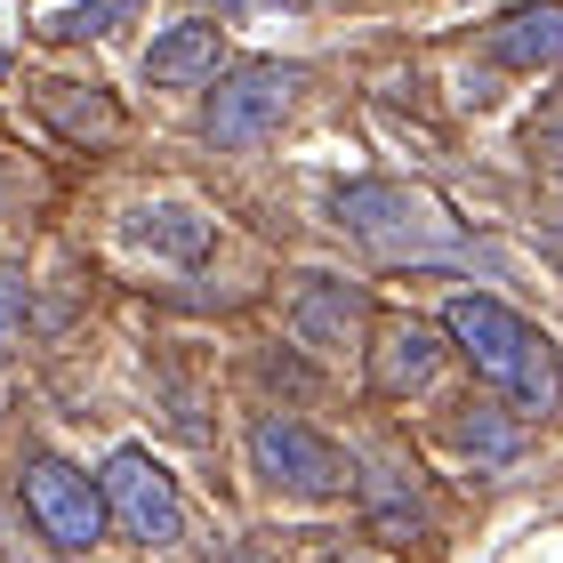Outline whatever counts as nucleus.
Listing matches in <instances>:
<instances>
[{"label":"nucleus","mask_w":563,"mask_h":563,"mask_svg":"<svg viewBox=\"0 0 563 563\" xmlns=\"http://www.w3.org/2000/svg\"><path fill=\"white\" fill-rule=\"evenodd\" d=\"M443 339L475 363V378H492L499 395H516L523 411H563V371H555V346L548 330H531L507 298H483V290H459L443 306Z\"/></svg>","instance_id":"obj_1"},{"label":"nucleus","mask_w":563,"mask_h":563,"mask_svg":"<svg viewBox=\"0 0 563 563\" xmlns=\"http://www.w3.org/2000/svg\"><path fill=\"white\" fill-rule=\"evenodd\" d=\"M330 218H339L354 242H371L378 258H443V250H459L451 218L434 210L427 194L387 186V177H363V186H346L339 201H330Z\"/></svg>","instance_id":"obj_2"},{"label":"nucleus","mask_w":563,"mask_h":563,"mask_svg":"<svg viewBox=\"0 0 563 563\" xmlns=\"http://www.w3.org/2000/svg\"><path fill=\"white\" fill-rule=\"evenodd\" d=\"M250 467H258L274 492H290V499H339L354 483L346 451L330 443V434H314L306 419H290V411H266L250 427Z\"/></svg>","instance_id":"obj_3"},{"label":"nucleus","mask_w":563,"mask_h":563,"mask_svg":"<svg viewBox=\"0 0 563 563\" xmlns=\"http://www.w3.org/2000/svg\"><path fill=\"white\" fill-rule=\"evenodd\" d=\"M298 81H306V73H298V65H274V57L234 65V73H225V81L210 89V113H201L210 145H218V153H250V145H266V137L282 130V113H290Z\"/></svg>","instance_id":"obj_4"},{"label":"nucleus","mask_w":563,"mask_h":563,"mask_svg":"<svg viewBox=\"0 0 563 563\" xmlns=\"http://www.w3.org/2000/svg\"><path fill=\"white\" fill-rule=\"evenodd\" d=\"M97 499H106V523H121V540H137V548H169L177 531H186V507H177L169 467L153 451H137V443H121L106 459Z\"/></svg>","instance_id":"obj_5"},{"label":"nucleus","mask_w":563,"mask_h":563,"mask_svg":"<svg viewBox=\"0 0 563 563\" xmlns=\"http://www.w3.org/2000/svg\"><path fill=\"white\" fill-rule=\"evenodd\" d=\"M24 507H33V523L48 531L57 548H97V531H106V499H97V483L81 467H65V459H33L24 467Z\"/></svg>","instance_id":"obj_6"},{"label":"nucleus","mask_w":563,"mask_h":563,"mask_svg":"<svg viewBox=\"0 0 563 563\" xmlns=\"http://www.w3.org/2000/svg\"><path fill=\"white\" fill-rule=\"evenodd\" d=\"M363 322H371V306L339 274H306L298 290H290V330H298L306 346H322V354H346L354 339H363Z\"/></svg>","instance_id":"obj_7"},{"label":"nucleus","mask_w":563,"mask_h":563,"mask_svg":"<svg viewBox=\"0 0 563 563\" xmlns=\"http://www.w3.org/2000/svg\"><path fill=\"white\" fill-rule=\"evenodd\" d=\"M218 57H225V24H210V16L169 24L145 48V81L153 89H201V81H218Z\"/></svg>","instance_id":"obj_8"},{"label":"nucleus","mask_w":563,"mask_h":563,"mask_svg":"<svg viewBox=\"0 0 563 563\" xmlns=\"http://www.w3.org/2000/svg\"><path fill=\"white\" fill-rule=\"evenodd\" d=\"M492 65H507V73H555L563 65V9H555V0L507 9L492 24Z\"/></svg>","instance_id":"obj_9"},{"label":"nucleus","mask_w":563,"mask_h":563,"mask_svg":"<svg viewBox=\"0 0 563 563\" xmlns=\"http://www.w3.org/2000/svg\"><path fill=\"white\" fill-rule=\"evenodd\" d=\"M434 371H443V330L434 322H395L387 339L371 346L378 395H419V387H434Z\"/></svg>","instance_id":"obj_10"},{"label":"nucleus","mask_w":563,"mask_h":563,"mask_svg":"<svg viewBox=\"0 0 563 563\" xmlns=\"http://www.w3.org/2000/svg\"><path fill=\"white\" fill-rule=\"evenodd\" d=\"M130 242H145L153 258H177V266H201L218 242V225L194 210V201H145V210H130Z\"/></svg>","instance_id":"obj_11"},{"label":"nucleus","mask_w":563,"mask_h":563,"mask_svg":"<svg viewBox=\"0 0 563 563\" xmlns=\"http://www.w3.org/2000/svg\"><path fill=\"white\" fill-rule=\"evenodd\" d=\"M33 97H41V113L57 121L65 137H81V145L121 130V106H113V97H97V89H81V81H41Z\"/></svg>","instance_id":"obj_12"},{"label":"nucleus","mask_w":563,"mask_h":563,"mask_svg":"<svg viewBox=\"0 0 563 563\" xmlns=\"http://www.w3.org/2000/svg\"><path fill=\"white\" fill-rule=\"evenodd\" d=\"M145 16V0H73V9H57L41 24L48 41H113L121 24H137Z\"/></svg>","instance_id":"obj_13"},{"label":"nucleus","mask_w":563,"mask_h":563,"mask_svg":"<svg viewBox=\"0 0 563 563\" xmlns=\"http://www.w3.org/2000/svg\"><path fill=\"white\" fill-rule=\"evenodd\" d=\"M451 434H459V451H467L475 467H507V459L523 451V427H516V419H499V411H467Z\"/></svg>","instance_id":"obj_14"},{"label":"nucleus","mask_w":563,"mask_h":563,"mask_svg":"<svg viewBox=\"0 0 563 563\" xmlns=\"http://www.w3.org/2000/svg\"><path fill=\"white\" fill-rule=\"evenodd\" d=\"M24 339V274H0V363Z\"/></svg>","instance_id":"obj_15"},{"label":"nucleus","mask_w":563,"mask_h":563,"mask_svg":"<svg viewBox=\"0 0 563 563\" xmlns=\"http://www.w3.org/2000/svg\"><path fill=\"white\" fill-rule=\"evenodd\" d=\"M531 153H548V162H563V113L531 121Z\"/></svg>","instance_id":"obj_16"},{"label":"nucleus","mask_w":563,"mask_h":563,"mask_svg":"<svg viewBox=\"0 0 563 563\" xmlns=\"http://www.w3.org/2000/svg\"><path fill=\"white\" fill-rule=\"evenodd\" d=\"M250 9H298V0H218V16H250Z\"/></svg>","instance_id":"obj_17"},{"label":"nucleus","mask_w":563,"mask_h":563,"mask_svg":"<svg viewBox=\"0 0 563 563\" xmlns=\"http://www.w3.org/2000/svg\"><path fill=\"white\" fill-rule=\"evenodd\" d=\"M0 73H9V48H0Z\"/></svg>","instance_id":"obj_18"}]
</instances>
